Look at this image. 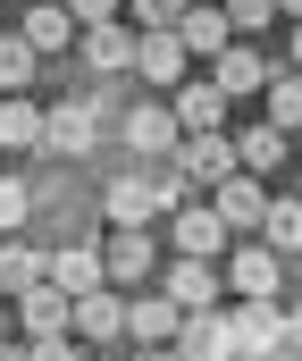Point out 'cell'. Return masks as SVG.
Returning <instances> with one entry per match:
<instances>
[{
	"label": "cell",
	"mask_w": 302,
	"mask_h": 361,
	"mask_svg": "<svg viewBox=\"0 0 302 361\" xmlns=\"http://www.w3.org/2000/svg\"><path fill=\"white\" fill-rule=\"evenodd\" d=\"M168 235H177V252H185V261H218L235 227H227V219L210 210V193H201V202H185V210L168 219Z\"/></svg>",
	"instance_id": "obj_4"
},
{
	"label": "cell",
	"mask_w": 302,
	"mask_h": 361,
	"mask_svg": "<svg viewBox=\"0 0 302 361\" xmlns=\"http://www.w3.org/2000/svg\"><path fill=\"white\" fill-rule=\"evenodd\" d=\"M177 42H185L201 68H210V59H227V51H235L244 34L227 25V8H218V0H194V8H185V25H177Z\"/></svg>",
	"instance_id": "obj_10"
},
{
	"label": "cell",
	"mask_w": 302,
	"mask_h": 361,
	"mask_svg": "<svg viewBox=\"0 0 302 361\" xmlns=\"http://www.w3.org/2000/svg\"><path fill=\"white\" fill-rule=\"evenodd\" d=\"M277 76H286V68H269V59H260L252 42H235L227 59H210V85L227 92V101H244V92H269Z\"/></svg>",
	"instance_id": "obj_14"
},
{
	"label": "cell",
	"mask_w": 302,
	"mask_h": 361,
	"mask_svg": "<svg viewBox=\"0 0 302 361\" xmlns=\"http://www.w3.org/2000/svg\"><path fill=\"white\" fill-rule=\"evenodd\" d=\"M286 152H294V135H286V126H269V118L235 135V160H244V177H277V169H286Z\"/></svg>",
	"instance_id": "obj_21"
},
{
	"label": "cell",
	"mask_w": 302,
	"mask_h": 361,
	"mask_svg": "<svg viewBox=\"0 0 302 361\" xmlns=\"http://www.w3.org/2000/svg\"><path fill=\"white\" fill-rule=\"evenodd\" d=\"M101 210H109L118 227H151V219H168V202H160V177H109Z\"/></svg>",
	"instance_id": "obj_15"
},
{
	"label": "cell",
	"mask_w": 302,
	"mask_h": 361,
	"mask_svg": "<svg viewBox=\"0 0 302 361\" xmlns=\"http://www.w3.org/2000/svg\"><path fill=\"white\" fill-rule=\"evenodd\" d=\"M286 353H302V311H286Z\"/></svg>",
	"instance_id": "obj_33"
},
{
	"label": "cell",
	"mask_w": 302,
	"mask_h": 361,
	"mask_svg": "<svg viewBox=\"0 0 302 361\" xmlns=\"http://www.w3.org/2000/svg\"><path fill=\"white\" fill-rule=\"evenodd\" d=\"M17 34H25L42 59H59V51H76V42H84V25H76V8H68V0H34Z\"/></svg>",
	"instance_id": "obj_13"
},
{
	"label": "cell",
	"mask_w": 302,
	"mask_h": 361,
	"mask_svg": "<svg viewBox=\"0 0 302 361\" xmlns=\"http://www.w3.org/2000/svg\"><path fill=\"white\" fill-rule=\"evenodd\" d=\"M34 286H51V252H34L25 235H0V294L25 302Z\"/></svg>",
	"instance_id": "obj_19"
},
{
	"label": "cell",
	"mask_w": 302,
	"mask_h": 361,
	"mask_svg": "<svg viewBox=\"0 0 302 361\" xmlns=\"http://www.w3.org/2000/svg\"><path fill=\"white\" fill-rule=\"evenodd\" d=\"M235 345H244V361H269L286 345V311H277V302H244V311H235Z\"/></svg>",
	"instance_id": "obj_22"
},
{
	"label": "cell",
	"mask_w": 302,
	"mask_h": 361,
	"mask_svg": "<svg viewBox=\"0 0 302 361\" xmlns=\"http://www.w3.org/2000/svg\"><path fill=\"white\" fill-rule=\"evenodd\" d=\"M260 244H269V252H302V202H269Z\"/></svg>",
	"instance_id": "obj_26"
},
{
	"label": "cell",
	"mask_w": 302,
	"mask_h": 361,
	"mask_svg": "<svg viewBox=\"0 0 302 361\" xmlns=\"http://www.w3.org/2000/svg\"><path fill=\"white\" fill-rule=\"evenodd\" d=\"M277 277H286V252H269L260 235H252V244L227 261V286H235L244 302H277Z\"/></svg>",
	"instance_id": "obj_11"
},
{
	"label": "cell",
	"mask_w": 302,
	"mask_h": 361,
	"mask_svg": "<svg viewBox=\"0 0 302 361\" xmlns=\"http://www.w3.org/2000/svg\"><path fill=\"white\" fill-rule=\"evenodd\" d=\"M177 169H185L201 193H218L227 177H244V160H235V135H185V143H177Z\"/></svg>",
	"instance_id": "obj_1"
},
{
	"label": "cell",
	"mask_w": 302,
	"mask_h": 361,
	"mask_svg": "<svg viewBox=\"0 0 302 361\" xmlns=\"http://www.w3.org/2000/svg\"><path fill=\"white\" fill-rule=\"evenodd\" d=\"M126 311H134V294H118V286H109V294H84V302H76V336H84V345H118V336H126Z\"/></svg>",
	"instance_id": "obj_20"
},
{
	"label": "cell",
	"mask_w": 302,
	"mask_h": 361,
	"mask_svg": "<svg viewBox=\"0 0 302 361\" xmlns=\"http://www.w3.org/2000/svg\"><path fill=\"white\" fill-rule=\"evenodd\" d=\"M218 8H227V25H235V34H260V25L277 17V0H218Z\"/></svg>",
	"instance_id": "obj_30"
},
{
	"label": "cell",
	"mask_w": 302,
	"mask_h": 361,
	"mask_svg": "<svg viewBox=\"0 0 302 361\" xmlns=\"http://www.w3.org/2000/svg\"><path fill=\"white\" fill-rule=\"evenodd\" d=\"M134 42H143V34H126V25H93V34L76 42V59L101 68V76H126V68H134Z\"/></svg>",
	"instance_id": "obj_23"
},
{
	"label": "cell",
	"mask_w": 302,
	"mask_h": 361,
	"mask_svg": "<svg viewBox=\"0 0 302 361\" xmlns=\"http://www.w3.org/2000/svg\"><path fill=\"white\" fill-rule=\"evenodd\" d=\"M177 353H185V361H244V345H235V319H227V311H185Z\"/></svg>",
	"instance_id": "obj_6"
},
{
	"label": "cell",
	"mask_w": 302,
	"mask_h": 361,
	"mask_svg": "<svg viewBox=\"0 0 302 361\" xmlns=\"http://www.w3.org/2000/svg\"><path fill=\"white\" fill-rule=\"evenodd\" d=\"M277 8H286V17H294V25H302V0H277Z\"/></svg>",
	"instance_id": "obj_37"
},
{
	"label": "cell",
	"mask_w": 302,
	"mask_h": 361,
	"mask_svg": "<svg viewBox=\"0 0 302 361\" xmlns=\"http://www.w3.org/2000/svg\"><path fill=\"white\" fill-rule=\"evenodd\" d=\"M0 311H17V302H8V294H0Z\"/></svg>",
	"instance_id": "obj_38"
},
{
	"label": "cell",
	"mask_w": 302,
	"mask_h": 361,
	"mask_svg": "<svg viewBox=\"0 0 302 361\" xmlns=\"http://www.w3.org/2000/svg\"><path fill=\"white\" fill-rule=\"evenodd\" d=\"M68 8H76L84 34H93V25H118V0H68Z\"/></svg>",
	"instance_id": "obj_32"
},
{
	"label": "cell",
	"mask_w": 302,
	"mask_h": 361,
	"mask_svg": "<svg viewBox=\"0 0 302 361\" xmlns=\"http://www.w3.org/2000/svg\"><path fill=\"white\" fill-rule=\"evenodd\" d=\"M134 76H143L151 92H177L185 76H194V51H185L177 34H143V42H134Z\"/></svg>",
	"instance_id": "obj_7"
},
{
	"label": "cell",
	"mask_w": 302,
	"mask_h": 361,
	"mask_svg": "<svg viewBox=\"0 0 302 361\" xmlns=\"http://www.w3.org/2000/svg\"><path fill=\"white\" fill-rule=\"evenodd\" d=\"M177 328H185V311H177L168 294H134V311H126V336H134V353H160V345H177Z\"/></svg>",
	"instance_id": "obj_18"
},
{
	"label": "cell",
	"mask_w": 302,
	"mask_h": 361,
	"mask_svg": "<svg viewBox=\"0 0 302 361\" xmlns=\"http://www.w3.org/2000/svg\"><path fill=\"white\" fill-rule=\"evenodd\" d=\"M168 109H177L185 135H227V92L210 85V76H185V85L168 92Z\"/></svg>",
	"instance_id": "obj_12"
},
{
	"label": "cell",
	"mask_w": 302,
	"mask_h": 361,
	"mask_svg": "<svg viewBox=\"0 0 302 361\" xmlns=\"http://www.w3.org/2000/svg\"><path fill=\"white\" fill-rule=\"evenodd\" d=\"M194 0H134V34H177Z\"/></svg>",
	"instance_id": "obj_28"
},
{
	"label": "cell",
	"mask_w": 302,
	"mask_h": 361,
	"mask_svg": "<svg viewBox=\"0 0 302 361\" xmlns=\"http://www.w3.org/2000/svg\"><path fill=\"white\" fill-rule=\"evenodd\" d=\"M93 143H101V109H93V101H59V109H51V126H42V152L84 160Z\"/></svg>",
	"instance_id": "obj_8"
},
{
	"label": "cell",
	"mask_w": 302,
	"mask_h": 361,
	"mask_svg": "<svg viewBox=\"0 0 302 361\" xmlns=\"http://www.w3.org/2000/svg\"><path fill=\"white\" fill-rule=\"evenodd\" d=\"M25 219H34V185H25V177H0V235H17Z\"/></svg>",
	"instance_id": "obj_29"
},
{
	"label": "cell",
	"mask_w": 302,
	"mask_h": 361,
	"mask_svg": "<svg viewBox=\"0 0 302 361\" xmlns=\"http://www.w3.org/2000/svg\"><path fill=\"white\" fill-rule=\"evenodd\" d=\"M101 261H109V286H143V277H160V244H151V227H118L109 244H101Z\"/></svg>",
	"instance_id": "obj_3"
},
{
	"label": "cell",
	"mask_w": 302,
	"mask_h": 361,
	"mask_svg": "<svg viewBox=\"0 0 302 361\" xmlns=\"http://www.w3.org/2000/svg\"><path fill=\"white\" fill-rule=\"evenodd\" d=\"M218 286H227L218 261H185V252H177V261L160 269V294H168L177 311H218Z\"/></svg>",
	"instance_id": "obj_5"
},
{
	"label": "cell",
	"mask_w": 302,
	"mask_h": 361,
	"mask_svg": "<svg viewBox=\"0 0 302 361\" xmlns=\"http://www.w3.org/2000/svg\"><path fill=\"white\" fill-rule=\"evenodd\" d=\"M51 286L76 294V302H84V294H109V261H101L93 244H59V252H51Z\"/></svg>",
	"instance_id": "obj_16"
},
{
	"label": "cell",
	"mask_w": 302,
	"mask_h": 361,
	"mask_svg": "<svg viewBox=\"0 0 302 361\" xmlns=\"http://www.w3.org/2000/svg\"><path fill=\"white\" fill-rule=\"evenodd\" d=\"M269 126H286V135H302V76L286 68L277 85H269Z\"/></svg>",
	"instance_id": "obj_27"
},
{
	"label": "cell",
	"mask_w": 302,
	"mask_h": 361,
	"mask_svg": "<svg viewBox=\"0 0 302 361\" xmlns=\"http://www.w3.org/2000/svg\"><path fill=\"white\" fill-rule=\"evenodd\" d=\"M34 76H42V51H34L25 34H0V92L17 101V92L34 85Z\"/></svg>",
	"instance_id": "obj_25"
},
{
	"label": "cell",
	"mask_w": 302,
	"mask_h": 361,
	"mask_svg": "<svg viewBox=\"0 0 302 361\" xmlns=\"http://www.w3.org/2000/svg\"><path fill=\"white\" fill-rule=\"evenodd\" d=\"M269 202H277V193H269L260 177H227L218 193H210V210H218L235 235H260V227H269Z\"/></svg>",
	"instance_id": "obj_9"
},
{
	"label": "cell",
	"mask_w": 302,
	"mask_h": 361,
	"mask_svg": "<svg viewBox=\"0 0 302 361\" xmlns=\"http://www.w3.org/2000/svg\"><path fill=\"white\" fill-rule=\"evenodd\" d=\"M17 328H25V345H34V336H76V294L34 286V294L17 302Z\"/></svg>",
	"instance_id": "obj_17"
},
{
	"label": "cell",
	"mask_w": 302,
	"mask_h": 361,
	"mask_svg": "<svg viewBox=\"0 0 302 361\" xmlns=\"http://www.w3.org/2000/svg\"><path fill=\"white\" fill-rule=\"evenodd\" d=\"M42 126H51V109H34L25 92L0 101V152H42Z\"/></svg>",
	"instance_id": "obj_24"
},
{
	"label": "cell",
	"mask_w": 302,
	"mask_h": 361,
	"mask_svg": "<svg viewBox=\"0 0 302 361\" xmlns=\"http://www.w3.org/2000/svg\"><path fill=\"white\" fill-rule=\"evenodd\" d=\"M126 152L134 160H177V143H185V126H177V109H160V101H143V109H126Z\"/></svg>",
	"instance_id": "obj_2"
},
{
	"label": "cell",
	"mask_w": 302,
	"mask_h": 361,
	"mask_svg": "<svg viewBox=\"0 0 302 361\" xmlns=\"http://www.w3.org/2000/svg\"><path fill=\"white\" fill-rule=\"evenodd\" d=\"M134 361H185V353H177V345H160V353H134Z\"/></svg>",
	"instance_id": "obj_34"
},
{
	"label": "cell",
	"mask_w": 302,
	"mask_h": 361,
	"mask_svg": "<svg viewBox=\"0 0 302 361\" xmlns=\"http://www.w3.org/2000/svg\"><path fill=\"white\" fill-rule=\"evenodd\" d=\"M286 68H294V76H302V25H294V59H286Z\"/></svg>",
	"instance_id": "obj_36"
},
{
	"label": "cell",
	"mask_w": 302,
	"mask_h": 361,
	"mask_svg": "<svg viewBox=\"0 0 302 361\" xmlns=\"http://www.w3.org/2000/svg\"><path fill=\"white\" fill-rule=\"evenodd\" d=\"M0 101H8V92H0Z\"/></svg>",
	"instance_id": "obj_39"
},
{
	"label": "cell",
	"mask_w": 302,
	"mask_h": 361,
	"mask_svg": "<svg viewBox=\"0 0 302 361\" xmlns=\"http://www.w3.org/2000/svg\"><path fill=\"white\" fill-rule=\"evenodd\" d=\"M25 361H84V353H76V336H34Z\"/></svg>",
	"instance_id": "obj_31"
},
{
	"label": "cell",
	"mask_w": 302,
	"mask_h": 361,
	"mask_svg": "<svg viewBox=\"0 0 302 361\" xmlns=\"http://www.w3.org/2000/svg\"><path fill=\"white\" fill-rule=\"evenodd\" d=\"M0 361H25V345H8V336H0Z\"/></svg>",
	"instance_id": "obj_35"
}]
</instances>
